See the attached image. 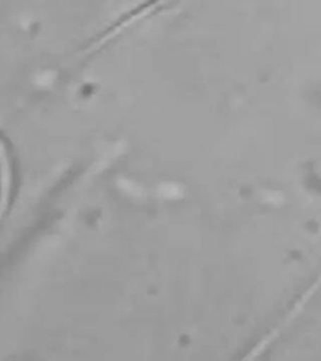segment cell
<instances>
[{"label": "cell", "instance_id": "1", "mask_svg": "<svg viewBox=\"0 0 321 361\" xmlns=\"http://www.w3.org/2000/svg\"><path fill=\"white\" fill-rule=\"evenodd\" d=\"M6 164H4V159L3 156L0 153V209L3 207V203L6 200Z\"/></svg>", "mask_w": 321, "mask_h": 361}]
</instances>
